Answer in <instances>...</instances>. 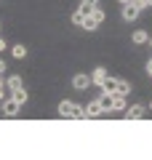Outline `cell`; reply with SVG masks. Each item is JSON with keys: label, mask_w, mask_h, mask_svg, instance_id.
Returning a JSON list of instances; mask_svg holds the SVG:
<instances>
[{"label": "cell", "mask_w": 152, "mask_h": 160, "mask_svg": "<svg viewBox=\"0 0 152 160\" xmlns=\"http://www.w3.org/2000/svg\"><path fill=\"white\" fill-rule=\"evenodd\" d=\"M59 115L62 118H83V107H78L75 102H62L59 104Z\"/></svg>", "instance_id": "obj_1"}, {"label": "cell", "mask_w": 152, "mask_h": 160, "mask_svg": "<svg viewBox=\"0 0 152 160\" xmlns=\"http://www.w3.org/2000/svg\"><path fill=\"white\" fill-rule=\"evenodd\" d=\"M94 8H96V6H83V3H80V8L72 13V22L78 24V27H83V22L91 16V11H94Z\"/></svg>", "instance_id": "obj_2"}, {"label": "cell", "mask_w": 152, "mask_h": 160, "mask_svg": "<svg viewBox=\"0 0 152 160\" xmlns=\"http://www.w3.org/2000/svg\"><path fill=\"white\" fill-rule=\"evenodd\" d=\"M139 13H141V6H136L134 0L123 6V19H125V22H134V19L139 16Z\"/></svg>", "instance_id": "obj_3"}, {"label": "cell", "mask_w": 152, "mask_h": 160, "mask_svg": "<svg viewBox=\"0 0 152 160\" xmlns=\"http://www.w3.org/2000/svg\"><path fill=\"white\" fill-rule=\"evenodd\" d=\"M19 107H22V104L16 102V99H6V102H3V115H8V118H13V115H19Z\"/></svg>", "instance_id": "obj_4"}, {"label": "cell", "mask_w": 152, "mask_h": 160, "mask_svg": "<svg viewBox=\"0 0 152 160\" xmlns=\"http://www.w3.org/2000/svg\"><path fill=\"white\" fill-rule=\"evenodd\" d=\"M101 115V104H99V99H96V102H88L83 107V118H99Z\"/></svg>", "instance_id": "obj_5"}, {"label": "cell", "mask_w": 152, "mask_h": 160, "mask_svg": "<svg viewBox=\"0 0 152 160\" xmlns=\"http://www.w3.org/2000/svg\"><path fill=\"white\" fill-rule=\"evenodd\" d=\"M118 86H120V80L118 78H112V75H107L104 78V83H101V91H107V93H118Z\"/></svg>", "instance_id": "obj_6"}, {"label": "cell", "mask_w": 152, "mask_h": 160, "mask_svg": "<svg viewBox=\"0 0 152 160\" xmlns=\"http://www.w3.org/2000/svg\"><path fill=\"white\" fill-rule=\"evenodd\" d=\"M88 86H91V78H88V75L78 72V75H75V78H72V88H78V91H85V88H88Z\"/></svg>", "instance_id": "obj_7"}, {"label": "cell", "mask_w": 152, "mask_h": 160, "mask_svg": "<svg viewBox=\"0 0 152 160\" xmlns=\"http://www.w3.org/2000/svg\"><path fill=\"white\" fill-rule=\"evenodd\" d=\"M144 118V107L134 104V107H125V120H141Z\"/></svg>", "instance_id": "obj_8"}, {"label": "cell", "mask_w": 152, "mask_h": 160, "mask_svg": "<svg viewBox=\"0 0 152 160\" xmlns=\"http://www.w3.org/2000/svg\"><path fill=\"white\" fill-rule=\"evenodd\" d=\"M125 107H128L125 104V93H112V109L115 112H123Z\"/></svg>", "instance_id": "obj_9"}, {"label": "cell", "mask_w": 152, "mask_h": 160, "mask_svg": "<svg viewBox=\"0 0 152 160\" xmlns=\"http://www.w3.org/2000/svg\"><path fill=\"white\" fill-rule=\"evenodd\" d=\"M99 104H101V112H109V109H112V93L101 91V96H99Z\"/></svg>", "instance_id": "obj_10"}, {"label": "cell", "mask_w": 152, "mask_h": 160, "mask_svg": "<svg viewBox=\"0 0 152 160\" xmlns=\"http://www.w3.org/2000/svg\"><path fill=\"white\" fill-rule=\"evenodd\" d=\"M104 78H107V69H104V67H96V69H94V75H91V83L101 86V83H104Z\"/></svg>", "instance_id": "obj_11"}, {"label": "cell", "mask_w": 152, "mask_h": 160, "mask_svg": "<svg viewBox=\"0 0 152 160\" xmlns=\"http://www.w3.org/2000/svg\"><path fill=\"white\" fill-rule=\"evenodd\" d=\"M6 86H8V91H19V88H24V83H22L19 75H11V78L6 80Z\"/></svg>", "instance_id": "obj_12"}, {"label": "cell", "mask_w": 152, "mask_h": 160, "mask_svg": "<svg viewBox=\"0 0 152 160\" xmlns=\"http://www.w3.org/2000/svg\"><path fill=\"white\" fill-rule=\"evenodd\" d=\"M147 40H149V35H147L144 29H136V32H134V43H139V46H141V43H147Z\"/></svg>", "instance_id": "obj_13"}, {"label": "cell", "mask_w": 152, "mask_h": 160, "mask_svg": "<svg viewBox=\"0 0 152 160\" xmlns=\"http://www.w3.org/2000/svg\"><path fill=\"white\" fill-rule=\"evenodd\" d=\"M91 19H94V22H96V24H101V22H104V11H101V8H99V6H96V8H94V11H91Z\"/></svg>", "instance_id": "obj_14"}, {"label": "cell", "mask_w": 152, "mask_h": 160, "mask_svg": "<svg viewBox=\"0 0 152 160\" xmlns=\"http://www.w3.org/2000/svg\"><path fill=\"white\" fill-rule=\"evenodd\" d=\"M11 53H13L16 59H24V56H27V48H24V46H13V48H11Z\"/></svg>", "instance_id": "obj_15"}, {"label": "cell", "mask_w": 152, "mask_h": 160, "mask_svg": "<svg viewBox=\"0 0 152 160\" xmlns=\"http://www.w3.org/2000/svg\"><path fill=\"white\" fill-rule=\"evenodd\" d=\"M13 99H16L19 104H24V102H27V91H24V88H19V91H13Z\"/></svg>", "instance_id": "obj_16"}, {"label": "cell", "mask_w": 152, "mask_h": 160, "mask_svg": "<svg viewBox=\"0 0 152 160\" xmlns=\"http://www.w3.org/2000/svg\"><path fill=\"white\" fill-rule=\"evenodd\" d=\"M131 91V86L125 83V80H120V86H118V93H128Z\"/></svg>", "instance_id": "obj_17"}, {"label": "cell", "mask_w": 152, "mask_h": 160, "mask_svg": "<svg viewBox=\"0 0 152 160\" xmlns=\"http://www.w3.org/2000/svg\"><path fill=\"white\" fill-rule=\"evenodd\" d=\"M6 88H8V86H6V80H3V75H0V99L6 96Z\"/></svg>", "instance_id": "obj_18"}, {"label": "cell", "mask_w": 152, "mask_h": 160, "mask_svg": "<svg viewBox=\"0 0 152 160\" xmlns=\"http://www.w3.org/2000/svg\"><path fill=\"white\" fill-rule=\"evenodd\" d=\"M6 48H8V43H6L3 38H0V51H6Z\"/></svg>", "instance_id": "obj_19"}, {"label": "cell", "mask_w": 152, "mask_h": 160, "mask_svg": "<svg viewBox=\"0 0 152 160\" xmlns=\"http://www.w3.org/2000/svg\"><path fill=\"white\" fill-rule=\"evenodd\" d=\"M99 0H83V6H96Z\"/></svg>", "instance_id": "obj_20"}, {"label": "cell", "mask_w": 152, "mask_h": 160, "mask_svg": "<svg viewBox=\"0 0 152 160\" xmlns=\"http://www.w3.org/2000/svg\"><path fill=\"white\" fill-rule=\"evenodd\" d=\"M147 72H149V78H152V59L147 62Z\"/></svg>", "instance_id": "obj_21"}, {"label": "cell", "mask_w": 152, "mask_h": 160, "mask_svg": "<svg viewBox=\"0 0 152 160\" xmlns=\"http://www.w3.org/2000/svg\"><path fill=\"white\" fill-rule=\"evenodd\" d=\"M118 3H120V6H125V3H131V0H118Z\"/></svg>", "instance_id": "obj_22"}, {"label": "cell", "mask_w": 152, "mask_h": 160, "mask_svg": "<svg viewBox=\"0 0 152 160\" xmlns=\"http://www.w3.org/2000/svg\"><path fill=\"white\" fill-rule=\"evenodd\" d=\"M147 43H149V48H152V38H149V40H147Z\"/></svg>", "instance_id": "obj_23"}, {"label": "cell", "mask_w": 152, "mask_h": 160, "mask_svg": "<svg viewBox=\"0 0 152 160\" xmlns=\"http://www.w3.org/2000/svg\"><path fill=\"white\" fill-rule=\"evenodd\" d=\"M149 109H152V104H149Z\"/></svg>", "instance_id": "obj_24"}]
</instances>
